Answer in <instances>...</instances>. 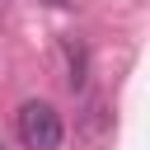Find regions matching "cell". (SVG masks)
I'll return each instance as SVG.
<instances>
[{
  "label": "cell",
  "instance_id": "1",
  "mask_svg": "<svg viewBox=\"0 0 150 150\" xmlns=\"http://www.w3.org/2000/svg\"><path fill=\"white\" fill-rule=\"evenodd\" d=\"M14 131H19L23 150H56V145H61V136H66L61 112H56L52 103H42V98H28V103L19 108Z\"/></svg>",
  "mask_w": 150,
  "mask_h": 150
},
{
  "label": "cell",
  "instance_id": "2",
  "mask_svg": "<svg viewBox=\"0 0 150 150\" xmlns=\"http://www.w3.org/2000/svg\"><path fill=\"white\" fill-rule=\"evenodd\" d=\"M66 61H70V89H84V70H89V56H84V47L80 42H66Z\"/></svg>",
  "mask_w": 150,
  "mask_h": 150
}]
</instances>
